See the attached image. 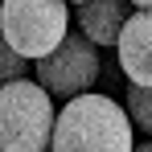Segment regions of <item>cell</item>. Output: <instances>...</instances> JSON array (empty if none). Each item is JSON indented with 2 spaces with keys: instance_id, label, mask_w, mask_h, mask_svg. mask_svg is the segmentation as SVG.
Wrapping results in <instances>:
<instances>
[{
  "instance_id": "6da1fadb",
  "label": "cell",
  "mask_w": 152,
  "mask_h": 152,
  "mask_svg": "<svg viewBox=\"0 0 152 152\" xmlns=\"http://www.w3.org/2000/svg\"><path fill=\"white\" fill-rule=\"evenodd\" d=\"M132 115L124 103L107 95H78L58 111L50 152H136Z\"/></svg>"
},
{
  "instance_id": "7a4b0ae2",
  "label": "cell",
  "mask_w": 152,
  "mask_h": 152,
  "mask_svg": "<svg viewBox=\"0 0 152 152\" xmlns=\"http://www.w3.org/2000/svg\"><path fill=\"white\" fill-rule=\"evenodd\" d=\"M58 111L37 78L0 86V152H50Z\"/></svg>"
},
{
  "instance_id": "3957f363",
  "label": "cell",
  "mask_w": 152,
  "mask_h": 152,
  "mask_svg": "<svg viewBox=\"0 0 152 152\" xmlns=\"http://www.w3.org/2000/svg\"><path fill=\"white\" fill-rule=\"evenodd\" d=\"M0 33L21 58L41 62L70 37V4L66 0H0Z\"/></svg>"
},
{
  "instance_id": "277c9868",
  "label": "cell",
  "mask_w": 152,
  "mask_h": 152,
  "mask_svg": "<svg viewBox=\"0 0 152 152\" xmlns=\"http://www.w3.org/2000/svg\"><path fill=\"white\" fill-rule=\"evenodd\" d=\"M99 45H91L82 33H70L50 58H41L33 66L37 82L50 91L53 99H78V95H91V86L99 82Z\"/></svg>"
},
{
  "instance_id": "5b68a950",
  "label": "cell",
  "mask_w": 152,
  "mask_h": 152,
  "mask_svg": "<svg viewBox=\"0 0 152 152\" xmlns=\"http://www.w3.org/2000/svg\"><path fill=\"white\" fill-rule=\"evenodd\" d=\"M115 53H119V70H124L127 86H152V12L144 8L132 12Z\"/></svg>"
},
{
  "instance_id": "8992f818",
  "label": "cell",
  "mask_w": 152,
  "mask_h": 152,
  "mask_svg": "<svg viewBox=\"0 0 152 152\" xmlns=\"http://www.w3.org/2000/svg\"><path fill=\"white\" fill-rule=\"evenodd\" d=\"M132 0H86L82 8L74 12L78 29H82V37L91 41V45H119V37H124V25L132 21Z\"/></svg>"
},
{
  "instance_id": "52a82bcc",
  "label": "cell",
  "mask_w": 152,
  "mask_h": 152,
  "mask_svg": "<svg viewBox=\"0 0 152 152\" xmlns=\"http://www.w3.org/2000/svg\"><path fill=\"white\" fill-rule=\"evenodd\" d=\"M127 115H132V124H136V132H144L152 140V86H127Z\"/></svg>"
},
{
  "instance_id": "ba28073f",
  "label": "cell",
  "mask_w": 152,
  "mask_h": 152,
  "mask_svg": "<svg viewBox=\"0 0 152 152\" xmlns=\"http://www.w3.org/2000/svg\"><path fill=\"white\" fill-rule=\"evenodd\" d=\"M29 70H33V62H29V58H21V53L4 41V33H0V86L29 78Z\"/></svg>"
},
{
  "instance_id": "9c48e42d",
  "label": "cell",
  "mask_w": 152,
  "mask_h": 152,
  "mask_svg": "<svg viewBox=\"0 0 152 152\" xmlns=\"http://www.w3.org/2000/svg\"><path fill=\"white\" fill-rule=\"evenodd\" d=\"M132 8H144V12H152V0H132Z\"/></svg>"
},
{
  "instance_id": "30bf717a",
  "label": "cell",
  "mask_w": 152,
  "mask_h": 152,
  "mask_svg": "<svg viewBox=\"0 0 152 152\" xmlns=\"http://www.w3.org/2000/svg\"><path fill=\"white\" fill-rule=\"evenodd\" d=\"M136 152H152V140H144V144H136Z\"/></svg>"
},
{
  "instance_id": "8fae6325",
  "label": "cell",
  "mask_w": 152,
  "mask_h": 152,
  "mask_svg": "<svg viewBox=\"0 0 152 152\" xmlns=\"http://www.w3.org/2000/svg\"><path fill=\"white\" fill-rule=\"evenodd\" d=\"M66 4H78V8H82V4H86V0H66Z\"/></svg>"
}]
</instances>
